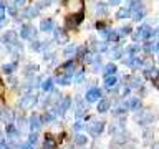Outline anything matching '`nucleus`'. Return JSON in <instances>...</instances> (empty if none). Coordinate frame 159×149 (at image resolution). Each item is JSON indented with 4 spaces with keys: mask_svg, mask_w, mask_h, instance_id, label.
I'll return each instance as SVG.
<instances>
[{
    "mask_svg": "<svg viewBox=\"0 0 159 149\" xmlns=\"http://www.w3.org/2000/svg\"><path fill=\"white\" fill-rule=\"evenodd\" d=\"M100 96H101V91L98 90V88H93V90H90L88 91V94H86V99L88 101H98V99H100Z\"/></svg>",
    "mask_w": 159,
    "mask_h": 149,
    "instance_id": "f257e3e1",
    "label": "nucleus"
},
{
    "mask_svg": "<svg viewBox=\"0 0 159 149\" xmlns=\"http://www.w3.org/2000/svg\"><path fill=\"white\" fill-rule=\"evenodd\" d=\"M151 35H153V30H151V27H141L139 28V33L136 35L137 38H147V37H151Z\"/></svg>",
    "mask_w": 159,
    "mask_h": 149,
    "instance_id": "f03ea898",
    "label": "nucleus"
},
{
    "mask_svg": "<svg viewBox=\"0 0 159 149\" xmlns=\"http://www.w3.org/2000/svg\"><path fill=\"white\" fill-rule=\"evenodd\" d=\"M103 127H104L103 123L96 121V123H93V126H91V133H93V134H100L101 131H103Z\"/></svg>",
    "mask_w": 159,
    "mask_h": 149,
    "instance_id": "7ed1b4c3",
    "label": "nucleus"
},
{
    "mask_svg": "<svg viewBox=\"0 0 159 149\" xmlns=\"http://www.w3.org/2000/svg\"><path fill=\"white\" fill-rule=\"evenodd\" d=\"M108 106H109L108 99H101V101L98 103V111H100V113H104L106 109H108Z\"/></svg>",
    "mask_w": 159,
    "mask_h": 149,
    "instance_id": "20e7f679",
    "label": "nucleus"
},
{
    "mask_svg": "<svg viewBox=\"0 0 159 149\" xmlns=\"http://www.w3.org/2000/svg\"><path fill=\"white\" fill-rule=\"evenodd\" d=\"M38 121H40V119H38V116H37V114L31 116V127H33V129H37V127L40 126V123H38Z\"/></svg>",
    "mask_w": 159,
    "mask_h": 149,
    "instance_id": "39448f33",
    "label": "nucleus"
},
{
    "mask_svg": "<svg viewBox=\"0 0 159 149\" xmlns=\"http://www.w3.org/2000/svg\"><path fill=\"white\" fill-rule=\"evenodd\" d=\"M106 86H108V88H111V86H114V84H116V78H113V76H108V78H106Z\"/></svg>",
    "mask_w": 159,
    "mask_h": 149,
    "instance_id": "423d86ee",
    "label": "nucleus"
},
{
    "mask_svg": "<svg viewBox=\"0 0 159 149\" xmlns=\"http://www.w3.org/2000/svg\"><path fill=\"white\" fill-rule=\"evenodd\" d=\"M129 106H131L133 109H137V108L141 106V101H139V99H136V98H133L131 103H129Z\"/></svg>",
    "mask_w": 159,
    "mask_h": 149,
    "instance_id": "0eeeda50",
    "label": "nucleus"
},
{
    "mask_svg": "<svg viewBox=\"0 0 159 149\" xmlns=\"http://www.w3.org/2000/svg\"><path fill=\"white\" fill-rule=\"evenodd\" d=\"M104 71H106V74H114L116 73V66L114 65H108L104 68Z\"/></svg>",
    "mask_w": 159,
    "mask_h": 149,
    "instance_id": "6e6552de",
    "label": "nucleus"
},
{
    "mask_svg": "<svg viewBox=\"0 0 159 149\" xmlns=\"http://www.w3.org/2000/svg\"><path fill=\"white\" fill-rule=\"evenodd\" d=\"M126 17H129V10L123 8V10H119L118 12V18H126Z\"/></svg>",
    "mask_w": 159,
    "mask_h": 149,
    "instance_id": "1a4fd4ad",
    "label": "nucleus"
},
{
    "mask_svg": "<svg viewBox=\"0 0 159 149\" xmlns=\"http://www.w3.org/2000/svg\"><path fill=\"white\" fill-rule=\"evenodd\" d=\"M84 141H86V139H84V136H81V134L76 136V143H78V144H84Z\"/></svg>",
    "mask_w": 159,
    "mask_h": 149,
    "instance_id": "9d476101",
    "label": "nucleus"
},
{
    "mask_svg": "<svg viewBox=\"0 0 159 149\" xmlns=\"http://www.w3.org/2000/svg\"><path fill=\"white\" fill-rule=\"evenodd\" d=\"M109 2H111V3H116V2H119V0H109Z\"/></svg>",
    "mask_w": 159,
    "mask_h": 149,
    "instance_id": "9b49d317",
    "label": "nucleus"
}]
</instances>
